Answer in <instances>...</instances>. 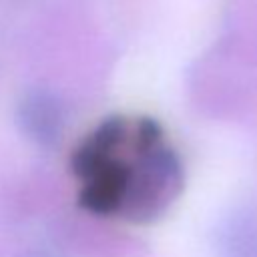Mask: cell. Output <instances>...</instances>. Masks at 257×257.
I'll list each match as a JSON object with an SVG mask.
<instances>
[{"label": "cell", "mask_w": 257, "mask_h": 257, "mask_svg": "<svg viewBox=\"0 0 257 257\" xmlns=\"http://www.w3.org/2000/svg\"><path fill=\"white\" fill-rule=\"evenodd\" d=\"M223 257H257V215H235L221 235Z\"/></svg>", "instance_id": "cell-3"}, {"label": "cell", "mask_w": 257, "mask_h": 257, "mask_svg": "<svg viewBox=\"0 0 257 257\" xmlns=\"http://www.w3.org/2000/svg\"><path fill=\"white\" fill-rule=\"evenodd\" d=\"M18 122L28 139L38 145H52L62 135L64 110L52 92L34 90L22 98L18 106Z\"/></svg>", "instance_id": "cell-2"}, {"label": "cell", "mask_w": 257, "mask_h": 257, "mask_svg": "<svg viewBox=\"0 0 257 257\" xmlns=\"http://www.w3.org/2000/svg\"><path fill=\"white\" fill-rule=\"evenodd\" d=\"M80 205L96 215L151 223L181 195L183 165L153 118L110 116L74 151Z\"/></svg>", "instance_id": "cell-1"}]
</instances>
